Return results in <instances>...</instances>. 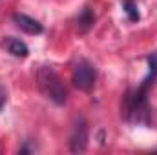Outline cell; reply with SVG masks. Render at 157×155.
Wrapping results in <instances>:
<instances>
[{
	"label": "cell",
	"instance_id": "obj_1",
	"mask_svg": "<svg viewBox=\"0 0 157 155\" xmlns=\"http://www.w3.org/2000/svg\"><path fill=\"white\" fill-rule=\"evenodd\" d=\"M122 115L126 120L135 124H150V106H148V89L139 86L133 91H128L122 102Z\"/></svg>",
	"mask_w": 157,
	"mask_h": 155
},
{
	"label": "cell",
	"instance_id": "obj_2",
	"mask_svg": "<svg viewBox=\"0 0 157 155\" xmlns=\"http://www.w3.org/2000/svg\"><path fill=\"white\" fill-rule=\"evenodd\" d=\"M37 82H39L40 91L49 99L53 100L57 106H62L66 104L68 100V89L62 82V78L57 75V71L49 66H42L37 71Z\"/></svg>",
	"mask_w": 157,
	"mask_h": 155
},
{
	"label": "cell",
	"instance_id": "obj_3",
	"mask_svg": "<svg viewBox=\"0 0 157 155\" xmlns=\"http://www.w3.org/2000/svg\"><path fill=\"white\" fill-rule=\"evenodd\" d=\"M97 80V70L93 64H90L88 60H78L71 71V82L73 86L80 91H90L95 86Z\"/></svg>",
	"mask_w": 157,
	"mask_h": 155
},
{
	"label": "cell",
	"instance_id": "obj_4",
	"mask_svg": "<svg viewBox=\"0 0 157 155\" xmlns=\"http://www.w3.org/2000/svg\"><path fill=\"white\" fill-rule=\"evenodd\" d=\"M88 139H90V133H88V122L78 117L73 124V130H71V135H70V150L73 153H82L88 146Z\"/></svg>",
	"mask_w": 157,
	"mask_h": 155
},
{
	"label": "cell",
	"instance_id": "obj_5",
	"mask_svg": "<svg viewBox=\"0 0 157 155\" xmlns=\"http://www.w3.org/2000/svg\"><path fill=\"white\" fill-rule=\"evenodd\" d=\"M11 18L17 24V28L22 29L28 35H42L44 33V26L40 24L37 18H33V17H28L24 13H13Z\"/></svg>",
	"mask_w": 157,
	"mask_h": 155
},
{
	"label": "cell",
	"instance_id": "obj_6",
	"mask_svg": "<svg viewBox=\"0 0 157 155\" xmlns=\"http://www.w3.org/2000/svg\"><path fill=\"white\" fill-rule=\"evenodd\" d=\"M4 46H6V49H7L13 57H17V59H26V57L29 55V47L26 46V42H22L20 39L7 37V39L4 40Z\"/></svg>",
	"mask_w": 157,
	"mask_h": 155
},
{
	"label": "cell",
	"instance_id": "obj_7",
	"mask_svg": "<svg viewBox=\"0 0 157 155\" xmlns=\"http://www.w3.org/2000/svg\"><path fill=\"white\" fill-rule=\"evenodd\" d=\"M93 24H95V13H93V9L84 7V9L80 11L78 18H77L78 31H80V33H88V31L93 28Z\"/></svg>",
	"mask_w": 157,
	"mask_h": 155
},
{
	"label": "cell",
	"instance_id": "obj_8",
	"mask_svg": "<svg viewBox=\"0 0 157 155\" xmlns=\"http://www.w3.org/2000/svg\"><path fill=\"white\" fill-rule=\"evenodd\" d=\"M157 78V53H152L150 57H148V75L144 77L143 80V88H146V89H150L152 86H154V82H155Z\"/></svg>",
	"mask_w": 157,
	"mask_h": 155
},
{
	"label": "cell",
	"instance_id": "obj_9",
	"mask_svg": "<svg viewBox=\"0 0 157 155\" xmlns=\"http://www.w3.org/2000/svg\"><path fill=\"white\" fill-rule=\"evenodd\" d=\"M122 9L128 17L130 22H139L141 20V13H139V6L135 0H122Z\"/></svg>",
	"mask_w": 157,
	"mask_h": 155
},
{
	"label": "cell",
	"instance_id": "obj_10",
	"mask_svg": "<svg viewBox=\"0 0 157 155\" xmlns=\"http://www.w3.org/2000/svg\"><path fill=\"white\" fill-rule=\"evenodd\" d=\"M6 102H7V89L0 84V112H2V108L6 106Z\"/></svg>",
	"mask_w": 157,
	"mask_h": 155
},
{
	"label": "cell",
	"instance_id": "obj_11",
	"mask_svg": "<svg viewBox=\"0 0 157 155\" xmlns=\"http://www.w3.org/2000/svg\"><path fill=\"white\" fill-rule=\"evenodd\" d=\"M35 150H37V146H28V141H26V146L18 148V153H31V152H35Z\"/></svg>",
	"mask_w": 157,
	"mask_h": 155
}]
</instances>
